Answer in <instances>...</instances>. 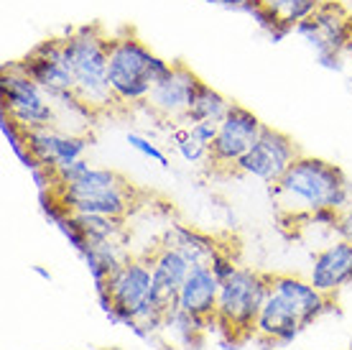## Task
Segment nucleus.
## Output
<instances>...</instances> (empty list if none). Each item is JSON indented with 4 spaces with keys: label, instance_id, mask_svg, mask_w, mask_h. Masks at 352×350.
Listing matches in <instances>:
<instances>
[{
    "label": "nucleus",
    "instance_id": "1",
    "mask_svg": "<svg viewBox=\"0 0 352 350\" xmlns=\"http://www.w3.org/2000/svg\"><path fill=\"white\" fill-rule=\"evenodd\" d=\"M271 197L278 212L309 218L317 210L335 207L344 212L352 207V187L347 176L332 161L301 154L286 174L271 184Z\"/></svg>",
    "mask_w": 352,
    "mask_h": 350
},
{
    "label": "nucleus",
    "instance_id": "2",
    "mask_svg": "<svg viewBox=\"0 0 352 350\" xmlns=\"http://www.w3.org/2000/svg\"><path fill=\"white\" fill-rule=\"evenodd\" d=\"M332 309V299L304 276L278 274L271 276V291L256 320V335L263 340L289 345L311 322Z\"/></svg>",
    "mask_w": 352,
    "mask_h": 350
},
{
    "label": "nucleus",
    "instance_id": "3",
    "mask_svg": "<svg viewBox=\"0 0 352 350\" xmlns=\"http://www.w3.org/2000/svg\"><path fill=\"white\" fill-rule=\"evenodd\" d=\"M171 70V61L151 52L135 34L123 31L110 36V59L107 77L113 88L115 103L120 107L146 105L151 90L159 85Z\"/></svg>",
    "mask_w": 352,
    "mask_h": 350
},
{
    "label": "nucleus",
    "instance_id": "4",
    "mask_svg": "<svg viewBox=\"0 0 352 350\" xmlns=\"http://www.w3.org/2000/svg\"><path fill=\"white\" fill-rule=\"evenodd\" d=\"M64 59L74 79V92L95 113L113 110L115 103L107 59H110V36L100 26H80L64 36Z\"/></svg>",
    "mask_w": 352,
    "mask_h": 350
},
{
    "label": "nucleus",
    "instance_id": "5",
    "mask_svg": "<svg viewBox=\"0 0 352 350\" xmlns=\"http://www.w3.org/2000/svg\"><path fill=\"white\" fill-rule=\"evenodd\" d=\"M105 289L113 299V309L105 317L113 325L131 327L133 322H143L153 333L164 330V317L156 312V287L148 256H131L105 281Z\"/></svg>",
    "mask_w": 352,
    "mask_h": 350
},
{
    "label": "nucleus",
    "instance_id": "6",
    "mask_svg": "<svg viewBox=\"0 0 352 350\" xmlns=\"http://www.w3.org/2000/svg\"><path fill=\"white\" fill-rule=\"evenodd\" d=\"M67 210L77 215H107L123 220L135 205L133 184L113 169L89 167L80 179L56 184L52 189Z\"/></svg>",
    "mask_w": 352,
    "mask_h": 350
},
{
    "label": "nucleus",
    "instance_id": "7",
    "mask_svg": "<svg viewBox=\"0 0 352 350\" xmlns=\"http://www.w3.org/2000/svg\"><path fill=\"white\" fill-rule=\"evenodd\" d=\"M268 291H271V276L240 266L232 276L220 281L214 325H220L232 338L256 335V320Z\"/></svg>",
    "mask_w": 352,
    "mask_h": 350
},
{
    "label": "nucleus",
    "instance_id": "8",
    "mask_svg": "<svg viewBox=\"0 0 352 350\" xmlns=\"http://www.w3.org/2000/svg\"><path fill=\"white\" fill-rule=\"evenodd\" d=\"M0 103H3V113L10 115L26 131L56 125V107H54L52 97L46 95L16 61L3 67Z\"/></svg>",
    "mask_w": 352,
    "mask_h": 350
},
{
    "label": "nucleus",
    "instance_id": "9",
    "mask_svg": "<svg viewBox=\"0 0 352 350\" xmlns=\"http://www.w3.org/2000/svg\"><path fill=\"white\" fill-rule=\"evenodd\" d=\"M296 34L304 36L309 46L317 52L322 67L340 70L342 54L350 52L352 46V16L342 8V3L322 0L317 13L296 26Z\"/></svg>",
    "mask_w": 352,
    "mask_h": 350
},
{
    "label": "nucleus",
    "instance_id": "10",
    "mask_svg": "<svg viewBox=\"0 0 352 350\" xmlns=\"http://www.w3.org/2000/svg\"><path fill=\"white\" fill-rule=\"evenodd\" d=\"M265 123H261L253 110L232 103V107L228 110V115L220 121L217 128V138L210 149V164L214 169H228L235 172L238 161L245 156L250 146L261 138Z\"/></svg>",
    "mask_w": 352,
    "mask_h": 350
},
{
    "label": "nucleus",
    "instance_id": "11",
    "mask_svg": "<svg viewBox=\"0 0 352 350\" xmlns=\"http://www.w3.org/2000/svg\"><path fill=\"white\" fill-rule=\"evenodd\" d=\"M301 156L299 146L294 143L291 136H286L283 131H276L271 125H265L261 138L250 146L245 156L238 161L240 174L253 176V179H261L263 184H276L286 174V169Z\"/></svg>",
    "mask_w": 352,
    "mask_h": 350
},
{
    "label": "nucleus",
    "instance_id": "12",
    "mask_svg": "<svg viewBox=\"0 0 352 350\" xmlns=\"http://www.w3.org/2000/svg\"><path fill=\"white\" fill-rule=\"evenodd\" d=\"M199 85H202V77L186 64H171L166 77L151 90L146 107L164 123H171V125L184 123Z\"/></svg>",
    "mask_w": 352,
    "mask_h": 350
},
{
    "label": "nucleus",
    "instance_id": "13",
    "mask_svg": "<svg viewBox=\"0 0 352 350\" xmlns=\"http://www.w3.org/2000/svg\"><path fill=\"white\" fill-rule=\"evenodd\" d=\"M16 64L52 100L64 92H74V79H72V72L64 59V39H46Z\"/></svg>",
    "mask_w": 352,
    "mask_h": 350
},
{
    "label": "nucleus",
    "instance_id": "14",
    "mask_svg": "<svg viewBox=\"0 0 352 350\" xmlns=\"http://www.w3.org/2000/svg\"><path fill=\"white\" fill-rule=\"evenodd\" d=\"M26 146L36 167L56 172V169L69 167L74 161L85 158L89 138L82 133H69L56 125H46V128H34L26 133Z\"/></svg>",
    "mask_w": 352,
    "mask_h": 350
},
{
    "label": "nucleus",
    "instance_id": "15",
    "mask_svg": "<svg viewBox=\"0 0 352 350\" xmlns=\"http://www.w3.org/2000/svg\"><path fill=\"white\" fill-rule=\"evenodd\" d=\"M324 297L335 299L347 287H352V243L344 238H335L327 243L309 266L307 276Z\"/></svg>",
    "mask_w": 352,
    "mask_h": 350
},
{
    "label": "nucleus",
    "instance_id": "16",
    "mask_svg": "<svg viewBox=\"0 0 352 350\" xmlns=\"http://www.w3.org/2000/svg\"><path fill=\"white\" fill-rule=\"evenodd\" d=\"M148 263L153 271V287H156V312L166 317L171 309H176V297L192 271V263L182 251L164 243L153 254H148Z\"/></svg>",
    "mask_w": 352,
    "mask_h": 350
},
{
    "label": "nucleus",
    "instance_id": "17",
    "mask_svg": "<svg viewBox=\"0 0 352 350\" xmlns=\"http://www.w3.org/2000/svg\"><path fill=\"white\" fill-rule=\"evenodd\" d=\"M217 297H220V279L214 276L210 266H192V271L179 289L176 307L194 317L212 320L217 312Z\"/></svg>",
    "mask_w": 352,
    "mask_h": 350
},
{
    "label": "nucleus",
    "instance_id": "18",
    "mask_svg": "<svg viewBox=\"0 0 352 350\" xmlns=\"http://www.w3.org/2000/svg\"><path fill=\"white\" fill-rule=\"evenodd\" d=\"M161 243L182 251L189 258L192 266H210L212 256L222 248L212 236H207V233H202V230L197 228H189V225H171L164 233Z\"/></svg>",
    "mask_w": 352,
    "mask_h": 350
},
{
    "label": "nucleus",
    "instance_id": "19",
    "mask_svg": "<svg viewBox=\"0 0 352 350\" xmlns=\"http://www.w3.org/2000/svg\"><path fill=\"white\" fill-rule=\"evenodd\" d=\"M212 320H202V317H194L184 309H171L166 317H164V330L161 333L166 335L168 345L174 342L184 350H199L202 345L204 333L210 330Z\"/></svg>",
    "mask_w": 352,
    "mask_h": 350
},
{
    "label": "nucleus",
    "instance_id": "20",
    "mask_svg": "<svg viewBox=\"0 0 352 350\" xmlns=\"http://www.w3.org/2000/svg\"><path fill=\"white\" fill-rule=\"evenodd\" d=\"M82 258L87 263V269H89V274H92L95 287H97V284H105V281L131 258V251L125 248V240H107V243L89 245L87 254L82 256Z\"/></svg>",
    "mask_w": 352,
    "mask_h": 350
},
{
    "label": "nucleus",
    "instance_id": "21",
    "mask_svg": "<svg viewBox=\"0 0 352 350\" xmlns=\"http://www.w3.org/2000/svg\"><path fill=\"white\" fill-rule=\"evenodd\" d=\"M230 107H232V103H230L228 97L222 95V92H217L212 85L202 82L199 90H197V95H194V103H192V107H189V115H186L184 123H197V121L220 123L222 118L228 115Z\"/></svg>",
    "mask_w": 352,
    "mask_h": 350
},
{
    "label": "nucleus",
    "instance_id": "22",
    "mask_svg": "<svg viewBox=\"0 0 352 350\" xmlns=\"http://www.w3.org/2000/svg\"><path fill=\"white\" fill-rule=\"evenodd\" d=\"M77 215V212H74ZM82 225V233L89 245L107 243V240H125V228L120 218H107V215H77Z\"/></svg>",
    "mask_w": 352,
    "mask_h": 350
},
{
    "label": "nucleus",
    "instance_id": "23",
    "mask_svg": "<svg viewBox=\"0 0 352 350\" xmlns=\"http://www.w3.org/2000/svg\"><path fill=\"white\" fill-rule=\"evenodd\" d=\"M168 138H171V146H174L176 154L184 158V161H189V164L210 161V146H204L199 138H194L186 123H174Z\"/></svg>",
    "mask_w": 352,
    "mask_h": 350
},
{
    "label": "nucleus",
    "instance_id": "24",
    "mask_svg": "<svg viewBox=\"0 0 352 350\" xmlns=\"http://www.w3.org/2000/svg\"><path fill=\"white\" fill-rule=\"evenodd\" d=\"M319 6H322V0H281L273 13L278 18L283 34H289V31H296V26L304 23L309 16H314Z\"/></svg>",
    "mask_w": 352,
    "mask_h": 350
},
{
    "label": "nucleus",
    "instance_id": "25",
    "mask_svg": "<svg viewBox=\"0 0 352 350\" xmlns=\"http://www.w3.org/2000/svg\"><path fill=\"white\" fill-rule=\"evenodd\" d=\"M128 143H131V149L138 151L143 158H148V161H153V164H159V167H164V169L168 167V156L164 154V149H159V143H153L151 138H146L141 133H128Z\"/></svg>",
    "mask_w": 352,
    "mask_h": 350
},
{
    "label": "nucleus",
    "instance_id": "26",
    "mask_svg": "<svg viewBox=\"0 0 352 350\" xmlns=\"http://www.w3.org/2000/svg\"><path fill=\"white\" fill-rule=\"evenodd\" d=\"M210 269L214 271V276L222 281V279H228V276H232V274L238 271L240 266H238V261H235V256L230 254V251H225V248H220L217 254L212 256Z\"/></svg>",
    "mask_w": 352,
    "mask_h": 350
},
{
    "label": "nucleus",
    "instance_id": "27",
    "mask_svg": "<svg viewBox=\"0 0 352 350\" xmlns=\"http://www.w3.org/2000/svg\"><path fill=\"white\" fill-rule=\"evenodd\" d=\"M189 125V133H192L194 138H199L204 146H210L214 143L217 138V128H220V123L217 121H197V123H186Z\"/></svg>",
    "mask_w": 352,
    "mask_h": 350
},
{
    "label": "nucleus",
    "instance_id": "28",
    "mask_svg": "<svg viewBox=\"0 0 352 350\" xmlns=\"http://www.w3.org/2000/svg\"><path fill=\"white\" fill-rule=\"evenodd\" d=\"M337 238H344L352 243V207L342 212V220H340V228H337Z\"/></svg>",
    "mask_w": 352,
    "mask_h": 350
},
{
    "label": "nucleus",
    "instance_id": "29",
    "mask_svg": "<svg viewBox=\"0 0 352 350\" xmlns=\"http://www.w3.org/2000/svg\"><path fill=\"white\" fill-rule=\"evenodd\" d=\"M204 3H212V6H222V8H232V10H245L253 6V0H204Z\"/></svg>",
    "mask_w": 352,
    "mask_h": 350
},
{
    "label": "nucleus",
    "instance_id": "30",
    "mask_svg": "<svg viewBox=\"0 0 352 350\" xmlns=\"http://www.w3.org/2000/svg\"><path fill=\"white\" fill-rule=\"evenodd\" d=\"M278 3H281V0H253V6L265 8V10H276L278 8Z\"/></svg>",
    "mask_w": 352,
    "mask_h": 350
},
{
    "label": "nucleus",
    "instance_id": "31",
    "mask_svg": "<svg viewBox=\"0 0 352 350\" xmlns=\"http://www.w3.org/2000/svg\"><path fill=\"white\" fill-rule=\"evenodd\" d=\"M34 274H36V276H41L44 281H52V271H49V269H44V266H34Z\"/></svg>",
    "mask_w": 352,
    "mask_h": 350
},
{
    "label": "nucleus",
    "instance_id": "32",
    "mask_svg": "<svg viewBox=\"0 0 352 350\" xmlns=\"http://www.w3.org/2000/svg\"><path fill=\"white\" fill-rule=\"evenodd\" d=\"M332 3H344V0H332Z\"/></svg>",
    "mask_w": 352,
    "mask_h": 350
}]
</instances>
